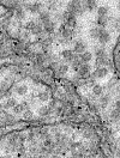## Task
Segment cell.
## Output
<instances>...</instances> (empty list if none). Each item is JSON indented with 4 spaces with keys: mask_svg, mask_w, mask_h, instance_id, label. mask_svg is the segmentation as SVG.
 Wrapping results in <instances>:
<instances>
[{
    "mask_svg": "<svg viewBox=\"0 0 120 158\" xmlns=\"http://www.w3.org/2000/svg\"><path fill=\"white\" fill-rule=\"evenodd\" d=\"M67 11L72 14H82L83 13V6H82V0H71L67 4Z\"/></svg>",
    "mask_w": 120,
    "mask_h": 158,
    "instance_id": "obj_1",
    "label": "cell"
},
{
    "mask_svg": "<svg viewBox=\"0 0 120 158\" xmlns=\"http://www.w3.org/2000/svg\"><path fill=\"white\" fill-rule=\"evenodd\" d=\"M87 50V45L84 41H77L76 43H74V47H73V52H76L78 54H82L84 53Z\"/></svg>",
    "mask_w": 120,
    "mask_h": 158,
    "instance_id": "obj_2",
    "label": "cell"
},
{
    "mask_svg": "<svg viewBox=\"0 0 120 158\" xmlns=\"http://www.w3.org/2000/svg\"><path fill=\"white\" fill-rule=\"evenodd\" d=\"M108 74V70L106 67H97V70H95L94 72V77L95 78H99V79H102Z\"/></svg>",
    "mask_w": 120,
    "mask_h": 158,
    "instance_id": "obj_3",
    "label": "cell"
},
{
    "mask_svg": "<svg viewBox=\"0 0 120 158\" xmlns=\"http://www.w3.org/2000/svg\"><path fill=\"white\" fill-rule=\"evenodd\" d=\"M109 38H110V35H109V32H108V31H106V30H103V29H101L100 36H99V38H97V40L100 41V43L104 45V43H107V42L109 41Z\"/></svg>",
    "mask_w": 120,
    "mask_h": 158,
    "instance_id": "obj_4",
    "label": "cell"
},
{
    "mask_svg": "<svg viewBox=\"0 0 120 158\" xmlns=\"http://www.w3.org/2000/svg\"><path fill=\"white\" fill-rule=\"evenodd\" d=\"M60 34H61L63 38H71L73 36V29L61 26V29H60Z\"/></svg>",
    "mask_w": 120,
    "mask_h": 158,
    "instance_id": "obj_5",
    "label": "cell"
},
{
    "mask_svg": "<svg viewBox=\"0 0 120 158\" xmlns=\"http://www.w3.org/2000/svg\"><path fill=\"white\" fill-rule=\"evenodd\" d=\"M91 59H93V54L90 52H88V50H85L84 53H82L79 56V60L82 61V63H88V62L91 61Z\"/></svg>",
    "mask_w": 120,
    "mask_h": 158,
    "instance_id": "obj_6",
    "label": "cell"
},
{
    "mask_svg": "<svg viewBox=\"0 0 120 158\" xmlns=\"http://www.w3.org/2000/svg\"><path fill=\"white\" fill-rule=\"evenodd\" d=\"M14 16H16V18L18 20H22V19H24L25 17V10H24V7H17V9H14Z\"/></svg>",
    "mask_w": 120,
    "mask_h": 158,
    "instance_id": "obj_7",
    "label": "cell"
},
{
    "mask_svg": "<svg viewBox=\"0 0 120 158\" xmlns=\"http://www.w3.org/2000/svg\"><path fill=\"white\" fill-rule=\"evenodd\" d=\"M39 18L42 22V24H44L46 22H49L50 20V13H49V11H43L42 10L40 12V14H39Z\"/></svg>",
    "mask_w": 120,
    "mask_h": 158,
    "instance_id": "obj_8",
    "label": "cell"
},
{
    "mask_svg": "<svg viewBox=\"0 0 120 158\" xmlns=\"http://www.w3.org/2000/svg\"><path fill=\"white\" fill-rule=\"evenodd\" d=\"M65 25L67 28H70V29H74L77 26V19H76V16H72L71 18L69 19H66L65 20Z\"/></svg>",
    "mask_w": 120,
    "mask_h": 158,
    "instance_id": "obj_9",
    "label": "cell"
},
{
    "mask_svg": "<svg viewBox=\"0 0 120 158\" xmlns=\"http://www.w3.org/2000/svg\"><path fill=\"white\" fill-rule=\"evenodd\" d=\"M61 56L67 61H72L73 60V52L71 49H64L61 52Z\"/></svg>",
    "mask_w": 120,
    "mask_h": 158,
    "instance_id": "obj_10",
    "label": "cell"
},
{
    "mask_svg": "<svg viewBox=\"0 0 120 158\" xmlns=\"http://www.w3.org/2000/svg\"><path fill=\"white\" fill-rule=\"evenodd\" d=\"M54 23L52 20H49V22H46V23L43 24V31H46V32H48V34H50V32H53L54 31Z\"/></svg>",
    "mask_w": 120,
    "mask_h": 158,
    "instance_id": "obj_11",
    "label": "cell"
},
{
    "mask_svg": "<svg viewBox=\"0 0 120 158\" xmlns=\"http://www.w3.org/2000/svg\"><path fill=\"white\" fill-rule=\"evenodd\" d=\"M89 72H90V67H89V65L88 63H82L80 65V67L78 70V73L83 77V76H87L89 74Z\"/></svg>",
    "mask_w": 120,
    "mask_h": 158,
    "instance_id": "obj_12",
    "label": "cell"
},
{
    "mask_svg": "<svg viewBox=\"0 0 120 158\" xmlns=\"http://www.w3.org/2000/svg\"><path fill=\"white\" fill-rule=\"evenodd\" d=\"M27 92H28V86L24 85V84H22V85H18L17 88H16V93L19 96H24L27 95Z\"/></svg>",
    "mask_w": 120,
    "mask_h": 158,
    "instance_id": "obj_13",
    "label": "cell"
},
{
    "mask_svg": "<svg viewBox=\"0 0 120 158\" xmlns=\"http://www.w3.org/2000/svg\"><path fill=\"white\" fill-rule=\"evenodd\" d=\"M13 109V113L16 115H19V114H23L25 111V105L23 103H18L17 105H14V108H12Z\"/></svg>",
    "mask_w": 120,
    "mask_h": 158,
    "instance_id": "obj_14",
    "label": "cell"
},
{
    "mask_svg": "<svg viewBox=\"0 0 120 158\" xmlns=\"http://www.w3.org/2000/svg\"><path fill=\"white\" fill-rule=\"evenodd\" d=\"M30 32H31L33 35H41L42 32H43V25H41V24H35L34 25V28L30 30Z\"/></svg>",
    "mask_w": 120,
    "mask_h": 158,
    "instance_id": "obj_15",
    "label": "cell"
},
{
    "mask_svg": "<svg viewBox=\"0 0 120 158\" xmlns=\"http://www.w3.org/2000/svg\"><path fill=\"white\" fill-rule=\"evenodd\" d=\"M100 32H101V29H99V28H93V29H90L89 35H90V37H91V38H99Z\"/></svg>",
    "mask_w": 120,
    "mask_h": 158,
    "instance_id": "obj_16",
    "label": "cell"
},
{
    "mask_svg": "<svg viewBox=\"0 0 120 158\" xmlns=\"http://www.w3.org/2000/svg\"><path fill=\"white\" fill-rule=\"evenodd\" d=\"M3 17L5 20H11L13 17H14V10L13 9H10V10H6L5 13L3 14Z\"/></svg>",
    "mask_w": 120,
    "mask_h": 158,
    "instance_id": "obj_17",
    "label": "cell"
},
{
    "mask_svg": "<svg viewBox=\"0 0 120 158\" xmlns=\"http://www.w3.org/2000/svg\"><path fill=\"white\" fill-rule=\"evenodd\" d=\"M93 93L95 96H101L102 95V92H103V89H102V86L101 85H99V84H95L94 86H93Z\"/></svg>",
    "mask_w": 120,
    "mask_h": 158,
    "instance_id": "obj_18",
    "label": "cell"
},
{
    "mask_svg": "<svg viewBox=\"0 0 120 158\" xmlns=\"http://www.w3.org/2000/svg\"><path fill=\"white\" fill-rule=\"evenodd\" d=\"M37 98H39L41 102H47L48 98H49V95H48V92H46V91H40L39 95H37Z\"/></svg>",
    "mask_w": 120,
    "mask_h": 158,
    "instance_id": "obj_19",
    "label": "cell"
},
{
    "mask_svg": "<svg viewBox=\"0 0 120 158\" xmlns=\"http://www.w3.org/2000/svg\"><path fill=\"white\" fill-rule=\"evenodd\" d=\"M107 12H108V9H107L106 6H100L99 9H97V16L106 17L107 16Z\"/></svg>",
    "mask_w": 120,
    "mask_h": 158,
    "instance_id": "obj_20",
    "label": "cell"
},
{
    "mask_svg": "<svg viewBox=\"0 0 120 158\" xmlns=\"http://www.w3.org/2000/svg\"><path fill=\"white\" fill-rule=\"evenodd\" d=\"M59 7V4H58V0H50V1L48 3V9L52 11H57Z\"/></svg>",
    "mask_w": 120,
    "mask_h": 158,
    "instance_id": "obj_21",
    "label": "cell"
},
{
    "mask_svg": "<svg viewBox=\"0 0 120 158\" xmlns=\"http://www.w3.org/2000/svg\"><path fill=\"white\" fill-rule=\"evenodd\" d=\"M96 1L97 0H85V6L88 10H94L96 6Z\"/></svg>",
    "mask_w": 120,
    "mask_h": 158,
    "instance_id": "obj_22",
    "label": "cell"
},
{
    "mask_svg": "<svg viewBox=\"0 0 120 158\" xmlns=\"http://www.w3.org/2000/svg\"><path fill=\"white\" fill-rule=\"evenodd\" d=\"M18 103H17V101H16V98H9L7 99V102H6V104H5V107L6 108H14V105H17Z\"/></svg>",
    "mask_w": 120,
    "mask_h": 158,
    "instance_id": "obj_23",
    "label": "cell"
},
{
    "mask_svg": "<svg viewBox=\"0 0 120 158\" xmlns=\"http://www.w3.org/2000/svg\"><path fill=\"white\" fill-rule=\"evenodd\" d=\"M67 71H69V66H67V65H60V66L58 67V72H59L60 76H61V74H65Z\"/></svg>",
    "mask_w": 120,
    "mask_h": 158,
    "instance_id": "obj_24",
    "label": "cell"
},
{
    "mask_svg": "<svg viewBox=\"0 0 120 158\" xmlns=\"http://www.w3.org/2000/svg\"><path fill=\"white\" fill-rule=\"evenodd\" d=\"M48 113H49L48 107H40V108H39V114L41 115V116H46Z\"/></svg>",
    "mask_w": 120,
    "mask_h": 158,
    "instance_id": "obj_25",
    "label": "cell"
},
{
    "mask_svg": "<svg viewBox=\"0 0 120 158\" xmlns=\"http://www.w3.org/2000/svg\"><path fill=\"white\" fill-rule=\"evenodd\" d=\"M108 102H109V97L108 96H104V97H102L100 99V104H101L102 108H106L108 105Z\"/></svg>",
    "mask_w": 120,
    "mask_h": 158,
    "instance_id": "obj_26",
    "label": "cell"
},
{
    "mask_svg": "<svg viewBox=\"0 0 120 158\" xmlns=\"http://www.w3.org/2000/svg\"><path fill=\"white\" fill-rule=\"evenodd\" d=\"M23 117H24L25 120L33 119V117H34V113H33L31 110H25V111L23 113Z\"/></svg>",
    "mask_w": 120,
    "mask_h": 158,
    "instance_id": "obj_27",
    "label": "cell"
},
{
    "mask_svg": "<svg viewBox=\"0 0 120 158\" xmlns=\"http://www.w3.org/2000/svg\"><path fill=\"white\" fill-rule=\"evenodd\" d=\"M106 22H107V19H106V17H97V24L99 25H104L106 24Z\"/></svg>",
    "mask_w": 120,
    "mask_h": 158,
    "instance_id": "obj_28",
    "label": "cell"
},
{
    "mask_svg": "<svg viewBox=\"0 0 120 158\" xmlns=\"http://www.w3.org/2000/svg\"><path fill=\"white\" fill-rule=\"evenodd\" d=\"M35 24H36V23H35V22H33V20H30V22H29V23H28V24L25 25V28H27V29H29V30H31V29L34 28V25H35Z\"/></svg>",
    "mask_w": 120,
    "mask_h": 158,
    "instance_id": "obj_29",
    "label": "cell"
},
{
    "mask_svg": "<svg viewBox=\"0 0 120 158\" xmlns=\"http://www.w3.org/2000/svg\"><path fill=\"white\" fill-rule=\"evenodd\" d=\"M117 107H118V109H120V99L117 102Z\"/></svg>",
    "mask_w": 120,
    "mask_h": 158,
    "instance_id": "obj_30",
    "label": "cell"
}]
</instances>
